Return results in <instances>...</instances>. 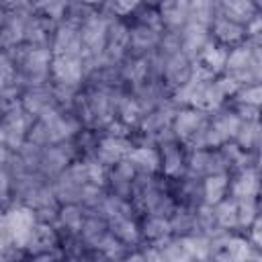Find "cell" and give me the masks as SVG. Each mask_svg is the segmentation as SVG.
<instances>
[{"mask_svg":"<svg viewBox=\"0 0 262 262\" xmlns=\"http://www.w3.org/2000/svg\"><path fill=\"white\" fill-rule=\"evenodd\" d=\"M229 180L231 174H217L205 178V203L207 205H217L223 199L229 196Z\"/></svg>","mask_w":262,"mask_h":262,"instance_id":"23","label":"cell"},{"mask_svg":"<svg viewBox=\"0 0 262 262\" xmlns=\"http://www.w3.org/2000/svg\"><path fill=\"white\" fill-rule=\"evenodd\" d=\"M256 172H258V176L262 178V151L258 154V160H256Z\"/></svg>","mask_w":262,"mask_h":262,"instance_id":"33","label":"cell"},{"mask_svg":"<svg viewBox=\"0 0 262 262\" xmlns=\"http://www.w3.org/2000/svg\"><path fill=\"white\" fill-rule=\"evenodd\" d=\"M209 121H211L209 115H205V113H201V111H196L192 106H182L176 113V119L172 123V129L178 135V139L184 145H188L209 125Z\"/></svg>","mask_w":262,"mask_h":262,"instance_id":"5","label":"cell"},{"mask_svg":"<svg viewBox=\"0 0 262 262\" xmlns=\"http://www.w3.org/2000/svg\"><path fill=\"white\" fill-rule=\"evenodd\" d=\"M123 262H147V256H145L143 248L141 250H131Z\"/></svg>","mask_w":262,"mask_h":262,"instance_id":"32","label":"cell"},{"mask_svg":"<svg viewBox=\"0 0 262 262\" xmlns=\"http://www.w3.org/2000/svg\"><path fill=\"white\" fill-rule=\"evenodd\" d=\"M108 233H111V229H108V221L106 219L96 217V215H86V221L82 225L80 235H82V239L86 242V246L90 250H98Z\"/></svg>","mask_w":262,"mask_h":262,"instance_id":"20","label":"cell"},{"mask_svg":"<svg viewBox=\"0 0 262 262\" xmlns=\"http://www.w3.org/2000/svg\"><path fill=\"white\" fill-rule=\"evenodd\" d=\"M23 108H25L31 117H35V119H41V117H45L47 113L59 108V106H57L55 92H53V84L27 90V92L23 94Z\"/></svg>","mask_w":262,"mask_h":262,"instance_id":"7","label":"cell"},{"mask_svg":"<svg viewBox=\"0 0 262 262\" xmlns=\"http://www.w3.org/2000/svg\"><path fill=\"white\" fill-rule=\"evenodd\" d=\"M37 225V215L27 205H12L10 209L2 211L0 221V250H8L12 246L25 248L29 235Z\"/></svg>","mask_w":262,"mask_h":262,"instance_id":"1","label":"cell"},{"mask_svg":"<svg viewBox=\"0 0 262 262\" xmlns=\"http://www.w3.org/2000/svg\"><path fill=\"white\" fill-rule=\"evenodd\" d=\"M256 201H258V207H260V211H262V188H260V192H258Z\"/></svg>","mask_w":262,"mask_h":262,"instance_id":"34","label":"cell"},{"mask_svg":"<svg viewBox=\"0 0 262 262\" xmlns=\"http://www.w3.org/2000/svg\"><path fill=\"white\" fill-rule=\"evenodd\" d=\"M237 203V229L239 231H248L262 215L258 201L256 199H239Z\"/></svg>","mask_w":262,"mask_h":262,"instance_id":"25","label":"cell"},{"mask_svg":"<svg viewBox=\"0 0 262 262\" xmlns=\"http://www.w3.org/2000/svg\"><path fill=\"white\" fill-rule=\"evenodd\" d=\"M170 227H172V235H176V237H188V235L201 233V231H199L196 209L178 205L176 211H174L172 217H170Z\"/></svg>","mask_w":262,"mask_h":262,"instance_id":"19","label":"cell"},{"mask_svg":"<svg viewBox=\"0 0 262 262\" xmlns=\"http://www.w3.org/2000/svg\"><path fill=\"white\" fill-rule=\"evenodd\" d=\"M211 37H213V41H217L219 45H223L227 49H233V47L244 45L248 41L246 27H242V25H237V23L221 16V14L211 25Z\"/></svg>","mask_w":262,"mask_h":262,"instance_id":"11","label":"cell"},{"mask_svg":"<svg viewBox=\"0 0 262 262\" xmlns=\"http://www.w3.org/2000/svg\"><path fill=\"white\" fill-rule=\"evenodd\" d=\"M201 262H213V260H201Z\"/></svg>","mask_w":262,"mask_h":262,"instance_id":"35","label":"cell"},{"mask_svg":"<svg viewBox=\"0 0 262 262\" xmlns=\"http://www.w3.org/2000/svg\"><path fill=\"white\" fill-rule=\"evenodd\" d=\"M233 100H237V102H246V104H254V106L262 108V84H254V86L242 88Z\"/></svg>","mask_w":262,"mask_h":262,"instance_id":"29","label":"cell"},{"mask_svg":"<svg viewBox=\"0 0 262 262\" xmlns=\"http://www.w3.org/2000/svg\"><path fill=\"white\" fill-rule=\"evenodd\" d=\"M84 221H86V215L80 205H61L55 227L59 229V233H80Z\"/></svg>","mask_w":262,"mask_h":262,"instance_id":"22","label":"cell"},{"mask_svg":"<svg viewBox=\"0 0 262 262\" xmlns=\"http://www.w3.org/2000/svg\"><path fill=\"white\" fill-rule=\"evenodd\" d=\"M262 188V178L258 176L256 170H242L231 174L229 180V196L239 201V199H256Z\"/></svg>","mask_w":262,"mask_h":262,"instance_id":"13","label":"cell"},{"mask_svg":"<svg viewBox=\"0 0 262 262\" xmlns=\"http://www.w3.org/2000/svg\"><path fill=\"white\" fill-rule=\"evenodd\" d=\"M211 41H213V37H211V29L209 27L188 23L182 29V53L190 61H196Z\"/></svg>","mask_w":262,"mask_h":262,"instance_id":"12","label":"cell"},{"mask_svg":"<svg viewBox=\"0 0 262 262\" xmlns=\"http://www.w3.org/2000/svg\"><path fill=\"white\" fill-rule=\"evenodd\" d=\"M139 229H141L143 246H160V244H164L166 239L172 237L170 219H166V217L143 215L139 219Z\"/></svg>","mask_w":262,"mask_h":262,"instance_id":"16","label":"cell"},{"mask_svg":"<svg viewBox=\"0 0 262 262\" xmlns=\"http://www.w3.org/2000/svg\"><path fill=\"white\" fill-rule=\"evenodd\" d=\"M51 51L53 55H68V57H82V37H80V29L70 25V23H61L53 35V43H51Z\"/></svg>","mask_w":262,"mask_h":262,"instance_id":"10","label":"cell"},{"mask_svg":"<svg viewBox=\"0 0 262 262\" xmlns=\"http://www.w3.org/2000/svg\"><path fill=\"white\" fill-rule=\"evenodd\" d=\"M260 123V121H258ZM258 123H242L237 135H235V143L246 149V151H256V133H258Z\"/></svg>","mask_w":262,"mask_h":262,"instance_id":"28","label":"cell"},{"mask_svg":"<svg viewBox=\"0 0 262 262\" xmlns=\"http://www.w3.org/2000/svg\"><path fill=\"white\" fill-rule=\"evenodd\" d=\"M213 209H215V215H217V221H219L221 229H227V231H233V233L239 231L237 229V203H235V199L227 196L221 203L213 205Z\"/></svg>","mask_w":262,"mask_h":262,"instance_id":"24","label":"cell"},{"mask_svg":"<svg viewBox=\"0 0 262 262\" xmlns=\"http://www.w3.org/2000/svg\"><path fill=\"white\" fill-rule=\"evenodd\" d=\"M192 78H194V61H190L182 51L168 57L166 70H164V82L172 92L186 86Z\"/></svg>","mask_w":262,"mask_h":262,"instance_id":"8","label":"cell"},{"mask_svg":"<svg viewBox=\"0 0 262 262\" xmlns=\"http://www.w3.org/2000/svg\"><path fill=\"white\" fill-rule=\"evenodd\" d=\"M182 242L186 244L188 252L194 256L196 262L201 260H209V248H211V239L203 233H196V235H188V237H182Z\"/></svg>","mask_w":262,"mask_h":262,"instance_id":"27","label":"cell"},{"mask_svg":"<svg viewBox=\"0 0 262 262\" xmlns=\"http://www.w3.org/2000/svg\"><path fill=\"white\" fill-rule=\"evenodd\" d=\"M137 172L143 174H162V160L158 147H135L129 156Z\"/></svg>","mask_w":262,"mask_h":262,"instance_id":"21","label":"cell"},{"mask_svg":"<svg viewBox=\"0 0 262 262\" xmlns=\"http://www.w3.org/2000/svg\"><path fill=\"white\" fill-rule=\"evenodd\" d=\"M160 39H162V31L131 23L129 55L131 57H147L149 53H154L160 47Z\"/></svg>","mask_w":262,"mask_h":262,"instance_id":"9","label":"cell"},{"mask_svg":"<svg viewBox=\"0 0 262 262\" xmlns=\"http://www.w3.org/2000/svg\"><path fill=\"white\" fill-rule=\"evenodd\" d=\"M158 10H160V16H162L164 31H182L188 25L190 2H182V0L160 2Z\"/></svg>","mask_w":262,"mask_h":262,"instance_id":"15","label":"cell"},{"mask_svg":"<svg viewBox=\"0 0 262 262\" xmlns=\"http://www.w3.org/2000/svg\"><path fill=\"white\" fill-rule=\"evenodd\" d=\"M156 248L162 250V254L168 258V262H196L194 256L188 252L186 244L182 242V237L172 235L170 239H166L164 244H160V246H156Z\"/></svg>","mask_w":262,"mask_h":262,"instance_id":"26","label":"cell"},{"mask_svg":"<svg viewBox=\"0 0 262 262\" xmlns=\"http://www.w3.org/2000/svg\"><path fill=\"white\" fill-rule=\"evenodd\" d=\"M143 252H145V256H147V262H168V258L162 254V250L160 248H156V246H143Z\"/></svg>","mask_w":262,"mask_h":262,"instance_id":"31","label":"cell"},{"mask_svg":"<svg viewBox=\"0 0 262 262\" xmlns=\"http://www.w3.org/2000/svg\"><path fill=\"white\" fill-rule=\"evenodd\" d=\"M162 160V174L168 180H178L188 170V147L182 141H170L158 145Z\"/></svg>","mask_w":262,"mask_h":262,"instance_id":"2","label":"cell"},{"mask_svg":"<svg viewBox=\"0 0 262 262\" xmlns=\"http://www.w3.org/2000/svg\"><path fill=\"white\" fill-rule=\"evenodd\" d=\"M108 229L117 239H121L131 250H141L143 248V237H141V229H139L137 219L113 217V219H108Z\"/></svg>","mask_w":262,"mask_h":262,"instance_id":"14","label":"cell"},{"mask_svg":"<svg viewBox=\"0 0 262 262\" xmlns=\"http://www.w3.org/2000/svg\"><path fill=\"white\" fill-rule=\"evenodd\" d=\"M211 127L217 131V135L227 143V141H233L239 127H242V119L233 113V108L229 106V102L217 111L215 115H211Z\"/></svg>","mask_w":262,"mask_h":262,"instance_id":"18","label":"cell"},{"mask_svg":"<svg viewBox=\"0 0 262 262\" xmlns=\"http://www.w3.org/2000/svg\"><path fill=\"white\" fill-rule=\"evenodd\" d=\"M51 84L82 88V86H84V66H82V57L53 55V61H51Z\"/></svg>","mask_w":262,"mask_h":262,"instance_id":"4","label":"cell"},{"mask_svg":"<svg viewBox=\"0 0 262 262\" xmlns=\"http://www.w3.org/2000/svg\"><path fill=\"white\" fill-rule=\"evenodd\" d=\"M170 192L174 194L178 205L199 209L201 205H205V178L186 172L182 178L170 180Z\"/></svg>","mask_w":262,"mask_h":262,"instance_id":"3","label":"cell"},{"mask_svg":"<svg viewBox=\"0 0 262 262\" xmlns=\"http://www.w3.org/2000/svg\"><path fill=\"white\" fill-rule=\"evenodd\" d=\"M59 242H61V235H59V229L55 225L37 221L33 233L29 235V242H27L25 250H27L29 256L51 254V252L59 250Z\"/></svg>","mask_w":262,"mask_h":262,"instance_id":"6","label":"cell"},{"mask_svg":"<svg viewBox=\"0 0 262 262\" xmlns=\"http://www.w3.org/2000/svg\"><path fill=\"white\" fill-rule=\"evenodd\" d=\"M219 8H221V16L242 25V27H248L258 14V6L256 2H250V0H229V2H219Z\"/></svg>","mask_w":262,"mask_h":262,"instance_id":"17","label":"cell"},{"mask_svg":"<svg viewBox=\"0 0 262 262\" xmlns=\"http://www.w3.org/2000/svg\"><path fill=\"white\" fill-rule=\"evenodd\" d=\"M248 237H250V242H252L258 250H262V215H260V219L248 229Z\"/></svg>","mask_w":262,"mask_h":262,"instance_id":"30","label":"cell"}]
</instances>
